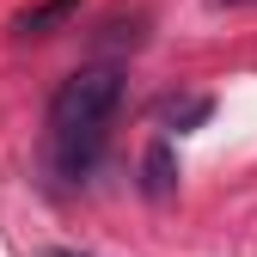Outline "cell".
I'll return each mask as SVG.
<instances>
[{
  "label": "cell",
  "mask_w": 257,
  "mask_h": 257,
  "mask_svg": "<svg viewBox=\"0 0 257 257\" xmlns=\"http://www.w3.org/2000/svg\"><path fill=\"white\" fill-rule=\"evenodd\" d=\"M116 104H122V68H110V61L74 68L61 80V92L49 98V159L61 178H86L98 166Z\"/></svg>",
  "instance_id": "obj_1"
},
{
  "label": "cell",
  "mask_w": 257,
  "mask_h": 257,
  "mask_svg": "<svg viewBox=\"0 0 257 257\" xmlns=\"http://www.w3.org/2000/svg\"><path fill=\"white\" fill-rule=\"evenodd\" d=\"M141 190H147L153 202H166L172 190H178V153H172V141H153L141 153Z\"/></svg>",
  "instance_id": "obj_2"
},
{
  "label": "cell",
  "mask_w": 257,
  "mask_h": 257,
  "mask_svg": "<svg viewBox=\"0 0 257 257\" xmlns=\"http://www.w3.org/2000/svg\"><path fill=\"white\" fill-rule=\"evenodd\" d=\"M80 13V0H37V7H25L13 19V37H49V31H61Z\"/></svg>",
  "instance_id": "obj_3"
},
{
  "label": "cell",
  "mask_w": 257,
  "mask_h": 257,
  "mask_svg": "<svg viewBox=\"0 0 257 257\" xmlns=\"http://www.w3.org/2000/svg\"><path fill=\"white\" fill-rule=\"evenodd\" d=\"M214 116V98H172L166 110H159V122L166 128H178V135H190V128H202Z\"/></svg>",
  "instance_id": "obj_4"
},
{
  "label": "cell",
  "mask_w": 257,
  "mask_h": 257,
  "mask_svg": "<svg viewBox=\"0 0 257 257\" xmlns=\"http://www.w3.org/2000/svg\"><path fill=\"white\" fill-rule=\"evenodd\" d=\"M43 257H86V251H68V245H49Z\"/></svg>",
  "instance_id": "obj_5"
}]
</instances>
